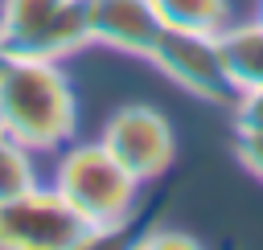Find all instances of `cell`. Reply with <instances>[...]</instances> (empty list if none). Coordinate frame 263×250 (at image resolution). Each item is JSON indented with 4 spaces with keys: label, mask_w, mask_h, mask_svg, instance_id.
<instances>
[{
    "label": "cell",
    "mask_w": 263,
    "mask_h": 250,
    "mask_svg": "<svg viewBox=\"0 0 263 250\" xmlns=\"http://www.w3.org/2000/svg\"><path fill=\"white\" fill-rule=\"evenodd\" d=\"M140 246H197V238L181 234V230H152L140 238Z\"/></svg>",
    "instance_id": "4fadbf2b"
},
{
    "label": "cell",
    "mask_w": 263,
    "mask_h": 250,
    "mask_svg": "<svg viewBox=\"0 0 263 250\" xmlns=\"http://www.w3.org/2000/svg\"><path fill=\"white\" fill-rule=\"evenodd\" d=\"M66 201L70 209L95 230V238H111L119 234L132 213H136V201H140V189L144 180H136L107 148L103 139H90V143H66L58 164H53V180H49Z\"/></svg>",
    "instance_id": "7a4b0ae2"
},
{
    "label": "cell",
    "mask_w": 263,
    "mask_h": 250,
    "mask_svg": "<svg viewBox=\"0 0 263 250\" xmlns=\"http://www.w3.org/2000/svg\"><path fill=\"white\" fill-rule=\"evenodd\" d=\"M0 45L45 61L86 49V0H0Z\"/></svg>",
    "instance_id": "3957f363"
},
{
    "label": "cell",
    "mask_w": 263,
    "mask_h": 250,
    "mask_svg": "<svg viewBox=\"0 0 263 250\" xmlns=\"http://www.w3.org/2000/svg\"><path fill=\"white\" fill-rule=\"evenodd\" d=\"M234 156L255 180H263V131L259 135H234Z\"/></svg>",
    "instance_id": "7c38bea8"
},
{
    "label": "cell",
    "mask_w": 263,
    "mask_h": 250,
    "mask_svg": "<svg viewBox=\"0 0 263 250\" xmlns=\"http://www.w3.org/2000/svg\"><path fill=\"white\" fill-rule=\"evenodd\" d=\"M95 242V230L53 184H33L0 201V250H78Z\"/></svg>",
    "instance_id": "277c9868"
},
{
    "label": "cell",
    "mask_w": 263,
    "mask_h": 250,
    "mask_svg": "<svg viewBox=\"0 0 263 250\" xmlns=\"http://www.w3.org/2000/svg\"><path fill=\"white\" fill-rule=\"evenodd\" d=\"M33 184H41V180H37L33 152H29L25 143H16V139L0 127V201L25 193V189H33Z\"/></svg>",
    "instance_id": "30bf717a"
},
{
    "label": "cell",
    "mask_w": 263,
    "mask_h": 250,
    "mask_svg": "<svg viewBox=\"0 0 263 250\" xmlns=\"http://www.w3.org/2000/svg\"><path fill=\"white\" fill-rule=\"evenodd\" d=\"M234 115V135H259L263 131V86H247L230 102Z\"/></svg>",
    "instance_id": "8fae6325"
},
{
    "label": "cell",
    "mask_w": 263,
    "mask_h": 250,
    "mask_svg": "<svg viewBox=\"0 0 263 250\" xmlns=\"http://www.w3.org/2000/svg\"><path fill=\"white\" fill-rule=\"evenodd\" d=\"M218 37H222V53H226L234 86L238 90L263 86V25L259 20H242V25L230 20Z\"/></svg>",
    "instance_id": "ba28073f"
},
{
    "label": "cell",
    "mask_w": 263,
    "mask_h": 250,
    "mask_svg": "<svg viewBox=\"0 0 263 250\" xmlns=\"http://www.w3.org/2000/svg\"><path fill=\"white\" fill-rule=\"evenodd\" d=\"M0 127L37 152H62L78 131V98L62 61L16 57L0 66Z\"/></svg>",
    "instance_id": "6da1fadb"
},
{
    "label": "cell",
    "mask_w": 263,
    "mask_h": 250,
    "mask_svg": "<svg viewBox=\"0 0 263 250\" xmlns=\"http://www.w3.org/2000/svg\"><path fill=\"white\" fill-rule=\"evenodd\" d=\"M160 20L173 29H201L222 33L230 25V0H152Z\"/></svg>",
    "instance_id": "9c48e42d"
},
{
    "label": "cell",
    "mask_w": 263,
    "mask_h": 250,
    "mask_svg": "<svg viewBox=\"0 0 263 250\" xmlns=\"http://www.w3.org/2000/svg\"><path fill=\"white\" fill-rule=\"evenodd\" d=\"M99 139L144 184L164 176L173 168V156H177V139H173L168 119L156 107H144V102H127V107L111 111Z\"/></svg>",
    "instance_id": "8992f818"
},
{
    "label": "cell",
    "mask_w": 263,
    "mask_h": 250,
    "mask_svg": "<svg viewBox=\"0 0 263 250\" xmlns=\"http://www.w3.org/2000/svg\"><path fill=\"white\" fill-rule=\"evenodd\" d=\"M164 20L152 0H86V33L90 45H107L127 57L152 53Z\"/></svg>",
    "instance_id": "52a82bcc"
},
{
    "label": "cell",
    "mask_w": 263,
    "mask_h": 250,
    "mask_svg": "<svg viewBox=\"0 0 263 250\" xmlns=\"http://www.w3.org/2000/svg\"><path fill=\"white\" fill-rule=\"evenodd\" d=\"M4 61H8V49H4V45H0V66H4Z\"/></svg>",
    "instance_id": "9a60e30c"
},
{
    "label": "cell",
    "mask_w": 263,
    "mask_h": 250,
    "mask_svg": "<svg viewBox=\"0 0 263 250\" xmlns=\"http://www.w3.org/2000/svg\"><path fill=\"white\" fill-rule=\"evenodd\" d=\"M255 20H259V25H263V0H259V8H255Z\"/></svg>",
    "instance_id": "5bb4252c"
},
{
    "label": "cell",
    "mask_w": 263,
    "mask_h": 250,
    "mask_svg": "<svg viewBox=\"0 0 263 250\" xmlns=\"http://www.w3.org/2000/svg\"><path fill=\"white\" fill-rule=\"evenodd\" d=\"M148 61H152L168 82H177L181 90H189V94L201 98V102L230 107L234 94H238L218 33L164 25L160 37H156V45H152V53H148Z\"/></svg>",
    "instance_id": "5b68a950"
}]
</instances>
